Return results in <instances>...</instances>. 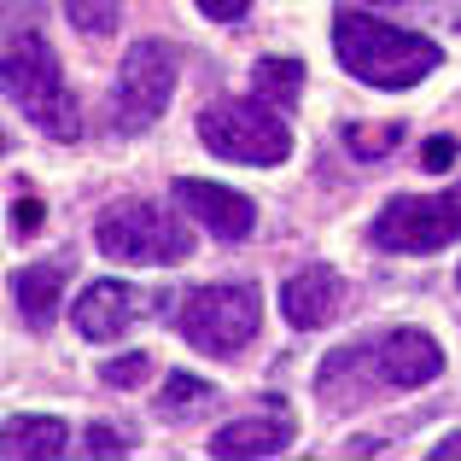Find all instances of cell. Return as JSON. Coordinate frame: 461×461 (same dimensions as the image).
<instances>
[{"instance_id": "ffe728a7", "label": "cell", "mask_w": 461, "mask_h": 461, "mask_svg": "<svg viewBox=\"0 0 461 461\" xmlns=\"http://www.w3.org/2000/svg\"><path fill=\"white\" fill-rule=\"evenodd\" d=\"M47 222V204L41 199H30V193H23V199H12V234H35V228Z\"/></svg>"}, {"instance_id": "d4e9b609", "label": "cell", "mask_w": 461, "mask_h": 461, "mask_svg": "<svg viewBox=\"0 0 461 461\" xmlns=\"http://www.w3.org/2000/svg\"><path fill=\"white\" fill-rule=\"evenodd\" d=\"M456 281H461V275H456Z\"/></svg>"}, {"instance_id": "3957f363", "label": "cell", "mask_w": 461, "mask_h": 461, "mask_svg": "<svg viewBox=\"0 0 461 461\" xmlns=\"http://www.w3.org/2000/svg\"><path fill=\"white\" fill-rule=\"evenodd\" d=\"M199 140L211 147L216 158H228V164H286V152H293V129H286L281 105H269L258 94V100H216L199 112Z\"/></svg>"}, {"instance_id": "2e32d148", "label": "cell", "mask_w": 461, "mask_h": 461, "mask_svg": "<svg viewBox=\"0 0 461 461\" xmlns=\"http://www.w3.org/2000/svg\"><path fill=\"white\" fill-rule=\"evenodd\" d=\"M211 385L204 380H193V374H169V385H164V397H158V415H169V420H187V415H199V409H211Z\"/></svg>"}, {"instance_id": "8fae6325", "label": "cell", "mask_w": 461, "mask_h": 461, "mask_svg": "<svg viewBox=\"0 0 461 461\" xmlns=\"http://www.w3.org/2000/svg\"><path fill=\"white\" fill-rule=\"evenodd\" d=\"M70 315H77V333L82 339L105 345V339L129 333V321L140 315V298L129 293L123 281H94V286H82V298L70 304Z\"/></svg>"}, {"instance_id": "9a60e30c", "label": "cell", "mask_w": 461, "mask_h": 461, "mask_svg": "<svg viewBox=\"0 0 461 461\" xmlns=\"http://www.w3.org/2000/svg\"><path fill=\"white\" fill-rule=\"evenodd\" d=\"M251 82H258V94L269 105H281V112H286V105L304 94V65H298V59H263Z\"/></svg>"}, {"instance_id": "8992f818", "label": "cell", "mask_w": 461, "mask_h": 461, "mask_svg": "<svg viewBox=\"0 0 461 461\" xmlns=\"http://www.w3.org/2000/svg\"><path fill=\"white\" fill-rule=\"evenodd\" d=\"M169 94H176V53L164 41H135L117 65V88H112V117L123 135H147L164 117Z\"/></svg>"}, {"instance_id": "7a4b0ae2", "label": "cell", "mask_w": 461, "mask_h": 461, "mask_svg": "<svg viewBox=\"0 0 461 461\" xmlns=\"http://www.w3.org/2000/svg\"><path fill=\"white\" fill-rule=\"evenodd\" d=\"M6 94L18 100V112L30 117L41 135H53V140L82 135V105H77V94H70L65 70H59L53 47H47L41 35H18V41L6 47Z\"/></svg>"}, {"instance_id": "d6986e66", "label": "cell", "mask_w": 461, "mask_h": 461, "mask_svg": "<svg viewBox=\"0 0 461 461\" xmlns=\"http://www.w3.org/2000/svg\"><path fill=\"white\" fill-rule=\"evenodd\" d=\"M147 350H135V357H117V362H105V385H140L147 380Z\"/></svg>"}, {"instance_id": "6da1fadb", "label": "cell", "mask_w": 461, "mask_h": 461, "mask_svg": "<svg viewBox=\"0 0 461 461\" xmlns=\"http://www.w3.org/2000/svg\"><path fill=\"white\" fill-rule=\"evenodd\" d=\"M333 53L368 88H415V82H427L438 70L444 47L432 35H415V30H397V23L374 18V12H339Z\"/></svg>"}, {"instance_id": "277c9868", "label": "cell", "mask_w": 461, "mask_h": 461, "mask_svg": "<svg viewBox=\"0 0 461 461\" xmlns=\"http://www.w3.org/2000/svg\"><path fill=\"white\" fill-rule=\"evenodd\" d=\"M94 240H100V251L112 263H152V269H164V263L193 258L187 222L176 211H164V204H117V211L100 216Z\"/></svg>"}, {"instance_id": "9c48e42d", "label": "cell", "mask_w": 461, "mask_h": 461, "mask_svg": "<svg viewBox=\"0 0 461 461\" xmlns=\"http://www.w3.org/2000/svg\"><path fill=\"white\" fill-rule=\"evenodd\" d=\"M374 374H380L385 385H427L444 374V350L432 333H420V327H397V333H385L380 345H374Z\"/></svg>"}, {"instance_id": "e0dca14e", "label": "cell", "mask_w": 461, "mask_h": 461, "mask_svg": "<svg viewBox=\"0 0 461 461\" xmlns=\"http://www.w3.org/2000/svg\"><path fill=\"white\" fill-rule=\"evenodd\" d=\"M65 18L77 23V35H112L117 30V0H65Z\"/></svg>"}, {"instance_id": "5b68a950", "label": "cell", "mask_w": 461, "mask_h": 461, "mask_svg": "<svg viewBox=\"0 0 461 461\" xmlns=\"http://www.w3.org/2000/svg\"><path fill=\"white\" fill-rule=\"evenodd\" d=\"M181 339L204 357H234L240 345H251L263 321V298L258 286H199V293L181 304Z\"/></svg>"}, {"instance_id": "5bb4252c", "label": "cell", "mask_w": 461, "mask_h": 461, "mask_svg": "<svg viewBox=\"0 0 461 461\" xmlns=\"http://www.w3.org/2000/svg\"><path fill=\"white\" fill-rule=\"evenodd\" d=\"M59 286H65V263H41V269H18L12 293H18V310L30 327H47L59 310Z\"/></svg>"}, {"instance_id": "cb8c5ba5", "label": "cell", "mask_w": 461, "mask_h": 461, "mask_svg": "<svg viewBox=\"0 0 461 461\" xmlns=\"http://www.w3.org/2000/svg\"><path fill=\"white\" fill-rule=\"evenodd\" d=\"M450 456H461V432H450L444 444H432V461H450Z\"/></svg>"}, {"instance_id": "ac0fdd59", "label": "cell", "mask_w": 461, "mask_h": 461, "mask_svg": "<svg viewBox=\"0 0 461 461\" xmlns=\"http://www.w3.org/2000/svg\"><path fill=\"white\" fill-rule=\"evenodd\" d=\"M403 140V123H385V129H345V147L362 158V164H374V158H385Z\"/></svg>"}, {"instance_id": "7c38bea8", "label": "cell", "mask_w": 461, "mask_h": 461, "mask_svg": "<svg viewBox=\"0 0 461 461\" xmlns=\"http://www.w3.org/2000/svg\"><path fill=\"white\" fill-rule=\"evenodd\" d=\"M0 450H6L12 461H30V456L53 461V456L70 450V427L53 420V415H12L6 432H0Z\"/></svg>"}, {"instance_id": "603a6c76", "label": "cell", "mask_w": 461, "mask_h": 461, "mask_svg": "<svg viewBox=\"0 0 461 461\" xmlns=\"http://www.w3.org/2000/svg\"><path fill=\"white\" fill-rule=\"evenodd\" d=\"M199 6L211 12L216 23H234V18H246V6H251V0H199Z\"/></svg>"}, {"instance_id": "4fadbf2b", "label": "cell", "mask_w": 461, "mask_h": 461, "mask_svg": "<svg viewBox=\"0 0 461 461\" xmlns=\"http://www.w3.org/2000/svg\"><path fill=\"white\" fill-rule=\"evenodd\" d=\"M293 444V427L281 415L275 420H234L211 438V456H281Z\"/></svg>"}, {"instance_id": "ba28073f", "label": "cell", "mask_w": 461, "mask_h": 461, "mask_svg": "<svg viewBox=\"0 0 461 461\" xmlns=\"http://www.w3.org/2000/svg\"><path fill=\"white\" fill-rule=\"evenodd\" d=\"M176 204L193 211L216 240H246L258 228V204L234 187H216V181H199V176H181L176 181Z\"/></svg>"}, {"instance_id": "30bf717a", "label": "cell", "mask_w": 461, "mask_h": 461, "mask_svg": "<svg viewBox=\"0 0 461 461\" xmlns=\"http://www.w3.org/2000/svg\"><path fill=\"white\" fill-rule=\"evenodd\" d=\"M345 304V281H339V269H327V263H310V269H298L293 281L281 286V310L293 327H327Z\"/></svg>"}, {"instance_id": "52a82bcc", "label": "cell", "mask_w": 461, "mask_h": 461, "mask_svg": "<svg viewBox=\"0 0 461 461\" xmlns=\"http://www.w3.org/2000/svg\"><path fill=\"white\" fill-rule=\"evenodd\" d=\"M461 234V187L432 193V199H392L374 216V246L385 251H444Z\"/></svg>"}, {"instance_id": "44dd1931", "label": "cell", "mask_w": 461, "mask_h": 461, "mask_svg": "<svg viewBox=\"0 0 461 461\" xmlns=\"http://www.w3.org/2000/svg\"><path fill=\"white\" fill-rule=\"evenodd\" d=\"M456 152H461V147H456L450 135L427 140V147H420V169H450V164H456Z\"/></svg>"}, {"instance_id": "7402d4cb", "label": "cell", "mask_w": 461, "mask_h": 461, "mask_svg": "<svg viewBox=\"0 0 461 461\" xmlns=\"http://www.w3.org/2000/svg\"><path fill=\"white\" fill-rule=\"evenodd\" d=\"M88 450H94V456H123L129 444H123V432H112V427H94V432H88Z\"/></svg>"}]
</instances>
